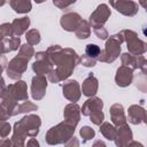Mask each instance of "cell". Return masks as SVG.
Wrapping results in <instances>:
<instances>
[{
    "label": "cell",
    "instance_id": "6da1fadb",
    "mask_svg": "<svg viewBox=\"0 0 147 147\" xmlns=\"http://www.w3.org/2000/svg\"><path fill=\"white\" fill-rule=\"evenodd\" d=\"M99 52H100V49H99V47L98 46H95V45H87V47H86V54L87 55H90V56H98L99 55Z\"/></svg>",
    "mask_w": 147,
    "mask_h": 147
}]
</instances>
